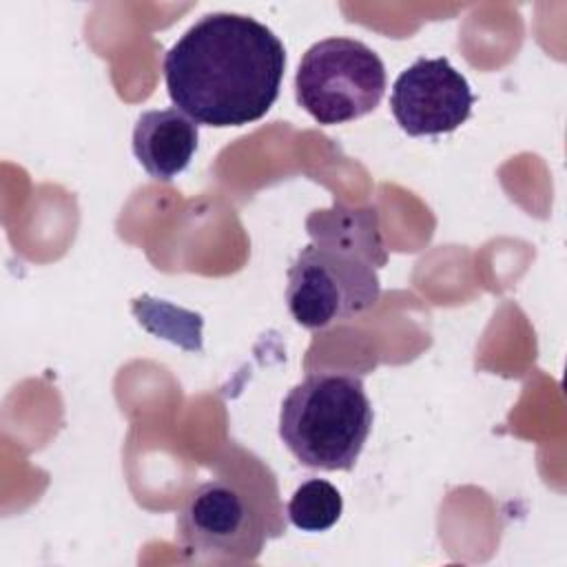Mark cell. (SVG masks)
Listing matches in <instances>:
<instances>
[{
	"instance_id": "6da1fadb",
	"label": "cell",
	"mask_w": 567,
	"mask_h": 567,
	"mask_svg": "<svg viewBox=\"0 0 567 567\" xmlns=\"http://www.w3.org/2000/svg\"><path fill=\"white\" fill-rule=\"evenodd\" d=\"M284 71L286 49L272 29L228 11L202 16L164 55L173 104L215 128L264 117L279 97Z\"/></svg>"
},
{
	"instance_id": "7a4b0ae2",
	"label": "cell",
	"mask_w": 567,
	"mask_h": 567,
	"mask_svg": "<svg viewBox=\"0 0 567 567\" xmlns=\"http://www.w3.org/2000/svg\"><path fill=\"white\" fill-rule=\"evenodd\" d=\"M372 427L363 381L346 372H315L297 383L279 410V436L306 467L348 472Z\"/></svg>"
},
{
	"instance_id": "3957f363",
	"label": "cell",
	"mask_w": 567,
	"mask_h": 567,
	"mask_svg": "<svg viewBox=\"0 0 567 567\" xmlns=\"http://www.w3.org/2000/svg\"><path fill=\"white\" fill-rule=\"evenodd\" d=\"M383 60L354 38L315 42L295 73L299 106L319 124H346L374 111L385 93Z\"/></svg>"
},
{
	"instance_id": "277c9868",
	"label": "cell",
	"mask_w": 567,
	"mask_h": 567,
	"mask_svg": "<svg viewBox=\"0 0 567 567\" xmlns=\"http://www.w3.org/2000/svg\"><path fill=\"white\" fill-rule=\"evenodd\" d=\"M379 295L377 268L346 252L310 244L288 268L286 303L292 319L308 330L359 317L379 301Z\"/></svg>"
},
{
	"instance_id": "5b68a950",
	"label": "cell",
	"mask_w": 567,
	"mask_h": 567,
	"mask_svg": "<svg viewBox=\"0 0 567 567\" xmlns=\"http://www.w3.org/2000/svg\"><path fill=\"white\" fill-rule=\"evenodd\" d=\"M177 540L195 560L250 563L266 540V520L235 483L213 478L193 487L177 514Z\"/></svg>"
},
{
	"instance_id": "8992f818",
	"label": "cell",
	"mask_w": 567,
	"mask_h": 567,
	"mask_svg": "<svg viewBox=\"0 0 567 567\" xmlns=\"http://www.w3.org/2000/svg\"><path fill=\"white\" fill-rule=\"evenodd\" d=\"M474 93L447 58H419L392 84L390 109L412 137L452 133L467 122Z\"/></svg>"
},
{
	"instance_id": "52a82bcc",
	"label": "cell",
	"mask_w": 567,
	"mask_h": 567,
	"mask_svg": "<svg viewBox=\"0 0 567 567\" xmlns=\"http://www.w3.org/2000/svg\"><path fill=\"white\" fill-rule=\"evenodd\" d=\"M199 124L177 106L144 111L133 128V153L157 182H171L193 159Z\"/></svg>"
},
{
	"instance_id": "ba28073f",
	"label": "cell",
	"mask_w": 567,
	"mask_h": 567,
	"mask_svg": "<svg viewBox=\"0 0 567 567\" xmlns=\"http://www.w3.org/2000/svg\"><path fill=\"white\" fill-rule=\"evenodd\" d=\"M306 230L315 246L359 257L374 268L388 264V248L374 206L334 202L330 208L312 210L306 219Z\"/></svg>"
},
{
	"instance_id": "9c48e42d",
	"label": "cell",
	"mask_w": 567,
	"mask_h": 567,
	"mask_svg": "<svg viewBox=\"0 0 567 567\" xmlns=\"http://www.w3.org/2000/svg\"><path fill=\"white\" fill-rule=\"evenodd\" d=\"M341 512L343 498L339 489L323 478L301 483L286 507L290 523L301 532H326L341 518Z\"/></svg>"
}]
</instances>
